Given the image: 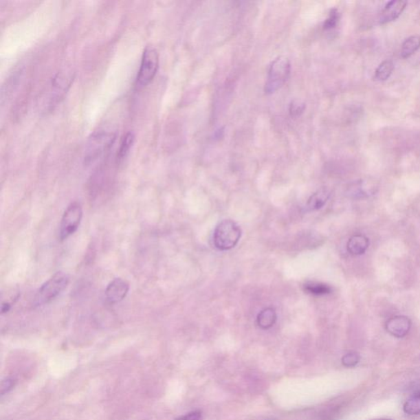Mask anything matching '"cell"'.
Masks as SVG:
<instances>
[{
    "instance_id": "obj_1",
    "label": "cell",
    "mask_w": 420,
    "mask_h": 420,
    "mask_svg": "<svg viewBox=\"0 0 420 420\" xmlns=\"http://www.w3.org/2000/svg\"><path fill=\"white\" fill-rule=\"evenodd\" d=\"M116 137V133L107 130L97 131L91 134L85 150V164L90 165L103 156L112 147Z\"/></svg>"
},
{
    "instance_id": "obj_2",
    "label": "cell",
    "mask_w": 420,
    "mask_h": 420,
    "mask_svg": "<svg viewBox=\"0 0 420 420\" xmlns=\"http://www.w3.org/2000/svg\"><path fill=\"white\" fill-rule=\"evenodd\" d=\"M291 69L289 59L284 56L276 58L269 66L268 78L265 86V94H274L283 87L289 78Z\"/></svg>"
},
{
    "instance_id": "obj_3",
    "label": "cell",
    "mask_w": 420,
    "mask_h": 420,
    "mask_svg": "<svg viewBox=\"0 0 420 420\" xmlns=\"http://www.w3.org/2000/svg\"><path fill=\"white\" fill-rule=\"evenodd\" d=\"M241 236V228L232 220H223L216 227L214 232V244L220 250L234 248Z\"/></svg>"
},
{
    "instance_id": "obj_4",
    "label": "cell",
    "mask_w": 420,
    "mask_h": 420,
    "mask_svg": "<svg viewBox=\"0 0 420 420\" xmlns=\"http://www.w3.org/2000/svg\"><path fill=\"white\" fill-rule=\"evenodd\" d=\"M159 54L153 46H146L144 50L141 67L138 71L135 87L142 89L150 84L159 69Z\"/></svg>"
},
{
    "instance_id": "obj_5",
    "label": "cell",
    "mask_w": 420,
    "mask_h": 420,
    "mask_svg": "<svg viewBox=\"0 0 420 420\" xmlns=\"http://www.w3.org/2000/svg\"><path fill=\"white\" fill-rule=\"evenodd\" d=\"M69 275L58 272L41 286L36 296L35 302L38 305L49 303L62 294L69 285Z\"/></svg>"
},
{
    "instance_id": "obj_6",
    "label": "cell",
    "mask_w": 420,
    "mask_h": 420,
    "mask_svg": "<svg viewBox=\"0 0 420 420\" xmlns=\"http://www.w3.org/2000/svg\"><path fill=\"white\" fill-rule=\"evenodd\" d=\"M83 211L82 206L78 202L71 203L63 214L59 230V237L62 241L73 235L82 222Z\"/></svg>"
},
{
    "instance_id": "obj_7",
    "label": "cell",
    "mask_w": 420,
    "mask_h": 420,
    "mask_svg": "<svg viewBox=\"0 0 420 420\" xmlns=\"http://www.w3.org/2000/svg\"><path fill=\"white\" fill-rule=\"evenodd\" d=\"M129 283L122 278L114 279L105 290V296L110 304H117L125 298L129 291Z\"/></svg>"
},
{
    "instance_id": "obj_8",
    "label": "cell",
    "mask_w": 420,
    "mask_h": 420,
    "mask_svg": "<svg viewBox=\"0 0 420 420\" xmlns=\"http://www.w3.org/2000/svg\"><path fill=\"white\" fill-rule=\"evenodd\" d=\"M385 328L392 336L402 338L409 333L411 329V320L406 316H394L386 322Z\"/></svg>"
},
{
    "instance_id": "obj_9",
    "label": "cell",
    "mask_w": 420,
    "mask_h": 420,
    "mask_svg": "<svg viewBox=\"0 0 420 420\" xmlns=\"http://www.w3.org/2000/svg\"><path fill=\"white\" fill-rule=\"evenodd\" d=\"M74 80V76L67 71H61L54 76L52 80V96L51 100L58 102L60 100L71 87Z\"/></svg>"
},
{
    "instance_id": "obj_10",
    "label": "cell",
    "mask_w": 420,
    "mask_h": 420,
    "mask_svg": "<svg viewBox=\"0 0 420 420\" xmlns=\"http://www.w3.org/2000/svg\"><path fill=\"white\" fill-rule=\"evenodd\" d=\"M377 190V184L373 179H364L354 182L349 189L348 195L353 199H364L373 196Z\"/></svg>"
},
{
    "instance_id": "obj_11",
    "label": "cell",
    "mask_w": 420,
    "mask_h": 420,
    "mask_svg": "<svg viewBox=\"0 0 420 420\" xmlns=\"http://www.w3.org/2000/svg\"><path fill=\"white\" fill-rule=\"evenodd\" d=\"M407 3L406 1H391L386 4L383 10L381 11L379 16L380 24H386L393 22L400 16L406 10Z\"/></svg>"
},
{
    "instance_id": "obj_12",
    "label": "cell",
    "mask_w": 420,
    "mask_h": 420,
    "mask_svg": "<svg viewBox=\"0 0 420 420\" xmlns=\"http://www.w3.org/2000/svg\"><path fill=\"white\" fill-rule=\"evenodd\" d=\"M370 245V240L368 237L362 234H356L351 236L347 243V250L353 256H362L366 252Z\"/></svg>"
},
{
    "instance_id": "obj_13",
    "label": "cell",
    "mask_w": 420,
    "mask_h": 420,
    "mask_svg": "<svg viewBox=\"0 0 420 420\" xmlns=\"http://www.w3.org/2000/svg\"><path fill=\"white\" fill-rule=\"evenodd\" d=\"M329 197L330 194L326 189L318 190V192L309 197L307 203V210L316 211L320 210L321 208L324 207L326 202L328 201Z\"/></svg>"
},
{
    "instance_id": "obj_14",
    "label": "cell",
    "mask_w": 420,
    "mask_h": 420,
    "mask_svg": "<svg viewBox=\"0 0 420 420\" xmlns=\"http://www.w3.org/2000/svg\"><path fill=\"white\" fill-rule=\"evenodd\" d=\"M277 321V313L273 308H266L258 313L257 324L262 329L272 328Z\"/></svg>"
},
{
    "instance_id": "obj_15",
    "label": "cell",
    "mask_w": 420,
    "mask_h": 420,
    "mask_svg": "<svg viewBox=\"0 0 420 420\" xmlns=\"http://www.w3.org/2000/svg\"><path fill=\"white\" fill-rule=\"evenodd\" d=\"M420 48V36H412L404 41L402 44L401 54L403 58H408L417 52Z\"/></svg>"
},
{
    "instance_id": "obj_16",
    "label": "cell",
    "mask_w": 420,
    "mask_h": 420,
    "mask_svg": "<svg viewBox=\"0 0 420 420\" xmlns=\"http://www.w3.org/2000/svg\"><path fill=\"white\" fill-rule=\"evenodd\" d=\"M393 70V63L390 60H386L377 67L375 71V79L379 80V82H385L392 75Z\"/></svg>"
},
{
    "instance_id": "obj_17",
    "label": "cell",
    "mask_w": 420,
    "mask_h": 420,
    "mask_svg": "<svg viewBox=\"0 0 420 420\" xmlns=\"http://www.w3.org/2000/svg\"><path fill=\"white\" fill-rule=\"evenodd\" d=\"M135 142V135L133 133H127L124 137L122 138L120 151L118 153V159L120 161L124 160L127 155L129 154L131 148L133 147Z\"/></svg>"
},
{
    "instance_id": "obj_18",
    "label": "cell",
    "mask_w": 420,
    "mask_h": 420,
    "mask_svg": "<svg viewBox=\"0 0 420 420\" xmlns=\"http://www.w3.org/2000/svg\"><path fill=\"white\" fill-rule=\"evenodd\" d=\"M404 412L409 415H417L420 414V392L414 394L405 402L403 406Z\"/></svg>"
},
{
    "instance_id": "obj_19",
    "label": "cell",
    "mask_w": 420,
    "mask_h": 420,
    "mask_svg": "<svg viewBox=\"0 0 420 420\" xmlns=\"http://www.w3.org/2000/svg\"><path fill=\"white\" fill-rule=\"evenodd\" d=\"M305 291L308 294L316 296H322L331 294L332 289L329 285L319 283H309L305 285Z\"/></svg>"
},
{
    "instance_id": "obj_20",
    "label": "cell",
    "mask_w": 420,
    "mask_h": 420,
    "mask_svg": "<svg viewBox=\"0 0 420 420\" xmlns=\"http://www.w3.org/2000/svg\"><path fill=\"white\" fill-rule=\"evenodd\" d=\"M340 18V12H339L336 8H333V10H331L329 12L328 18H327L325 20L324 23V29L331 30L336 27Z\"/></svg>"
},
{
    "instance_id": "obj_21",
    "label": "cell",
    "mask_w": 420,
    "mask_h": 420,
    "mask_svg": "<svg viewBox=\"0 0 420 420\" xmlns=\"http://www.w3.org/2000/svg\"><path fill=\"white\" fill-rule=\"evenodd\" d=\"M360 354L357 352L351 351L343 356L342 362L345 367L353 368L360 362Z\"/></svg>"
},
{
    "instance_id": "obj_22",
    "label": "cell",
    "mask_w": 420,
    "mask_h": 420,
    "mask_svg": "<svg viewBox=\"0 0 420 420\" xmlns=\"http://www.w3.org/2000/svg\"><path fill=\"white\" fill-rule=\"evenodd\" d=\"M305 109V104L302 101L299 100H294L291 102L289 106V112L292 117L300 116L301 113H303Z\"/></svg>"
},
{
    "instance_id": "obj_23",
    "label": "cell",
    "mask_w": 420,
    "mask_h": 420,
    "mask_svg": "<svg viewBox=\"0 0 420 420\" xmlns=\"http://www.w3.org/2000/svg\"><path fill=\"white\" fill-rule=\"evenodd\" d=\"M203 415L201 411L196 410L192 412L182 415V417L177 418L175 420H202Z\"/></svg>"
},
{
    "instance_id": "obj_24",
    "label": "cell",
    "mask_w": 420,
    "mask_h": 420,
    "mask_svg": "<svg viewBox=\"0 0 420 420\" xmlns=\"http://www.w3.org/2000/svg\"><path fill=\"white\" fill-rule=\"evenodd\" d=\"M14 387V380L12 379H6L3 380L1 384V388H0V393L1 395L10 391V390Z\"/></svg>"
},
{
    "instance_id": "obj_25",
    "label": "cell",
    "mask_w": 420,
    "mask_h": 420,
    "mask_svg": "<svg viewBox=\"0 0 420 420\" xmlns=\"http://www.w3.org/2000/svg\"><path fill=\"white\" fill-rule=\"evenodd\" d=\"M372 420H393V419L382 418V419H372Z\"/></svg>"
}]
</instances>
